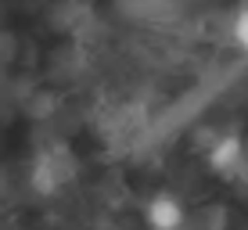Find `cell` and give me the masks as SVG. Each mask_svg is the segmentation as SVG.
Instances as JSON below:
<instances>
[{
    "label": "cell",
    "instance_id": "1",
    "mask_svg": "<svg viewBox=\"0 0 248 230\" xmlns=\"http://www.w3.org/2000/svg\"><path fill=\"white\" fill-rule=\"evenodd\" d=\"M144 219H148L151 230H180L187 212H184V201L169 191H158L155 198L144 205Z\"/></svg>",
    "mask_w": 248,
    "mask_h": 230
},
{
    "label": "cell",
    "instance_id": "2",
    "mask_svg": "<svg viewBox=\"0 0 248 230\" xmlns=\"http://www.w3.org/2000/svg\"><path fill=\"white\" fill-rule=\"evenodd\" d=\"M209 162H212L216 173H230V169L241 162V140H237V137L216 140V144H212V151H209Z\"/></svg>",
    "mask_w": 248,
    "mask_h": 230
},
{
    "label": "cell",
    "instance_id": "3",
    "mask_svg": "<svg viewBox=\"0 0 248 230\" xmlns=\"http://www.w3.org/2000/svg\"><path fill=\"white\" fill-rule=\"evenodd\" d=\"M230 36H234L237 50H245V54H248V4L234 15V22H230Z\"/></svg>",
    "mask_w": 248,
    "mask_h": 230
}]
</instances>
